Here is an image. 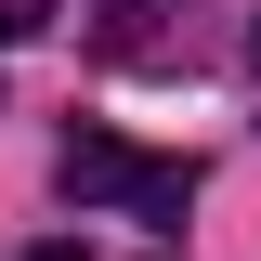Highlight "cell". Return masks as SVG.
I'll return each instance as SVG.
<instances>
[{"mask_svg":"<svg viewBox=\"0 0 261 261\" xmlns=\"http://www.w3.org/2000/svg\"><path fill=\"white\" fill-rule=\"evenodd\" d=\"M53 183H65V209H118V222H183L196 209V170L183 157H144V144H118V130H65Z\"/></svg>","mask_w":261,"mask_h":261,"instance_id":"cell-1","label":"cell"},{"mask_svg":"<svg viewBox=\"0 0 261 261\" xmlns=\"http://www.w3.org/2000/svg\"><path fill=\"white\" fill-rule=\"evenodd\" d=\"M53 27V0H0V53H13V39H39Z\"/></svg>","mask_w":261,"mask_h":261,"instance_id":"cell-2","label":"cell"},{"mask_svg":"<svg viewBox=\"0 0 261 261\" xmlns=\"http://www.w3.org/2000/svg\"><path fill=\"white\" fill-rule=\"evenodd\" d=\"M27 261H79V248H65V235H53V248H27Z\"/></svg>","mask_w":261,"mask_h":261,"instance_id":"cell-3","label":"cell"},{"mask_svg":"<svg viewBox=\"0 0 261 261\" xmlns=\"http://www.w3.org/2000/svg\"><path fill=\"white\" fill-rule=\"evenodd\" d=\"M248 65H261V27H248Z\"/></svg>","mask_w":261,"mask_h":261,"instance_id":"cell-4","label":"cell"}]
</instances>
